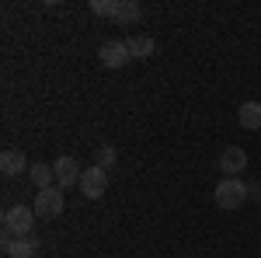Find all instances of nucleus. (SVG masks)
I'll return each instance as SVG.
<instances>
[{
	"mask_svg": "<svg viewBox=\"0 0 261 258\" xmlns=\"http://www.w3.org/2000/svg\"><path fill=\"white\" fill-rule=\"evenodd\" d=\"M28 175H32V181H35V189H53V185H56V171H53V164H32V171H28Z\"/></svg>",
	"mask_w": 261,
	"mask_h": 258,
	"instance_id": "obj_13",
	"label": "nucleus"
},
{
	"mask_svg": "<svg viewBox=\"0 0 261 258\" xmlns=\"http://www.w3.org/2000/svg\"><path fill=\"white\" fill-rule=\"evenodd\" d=\"M42 248L39 234H32V238H11V234H4V251L7 258H35Z\"/></svg>",
	"mask_w": 261,
	"mask_h": 258,
	"instance_id": "obj_7",
	"label": "nucleus"
},
{
	"mask_svg": "<svg viewBox=\"0 0 261 258\" xmlns=\"http://www.w3.org/2000/svg\"><path fill=\"white\" fill-rule=\"evenodd\" d=\"M237 122L244 129H261V101H244L237 108Z\"/></svg>",
	"mask_w": 261,
	"mask_h": 258,
	"instance_id": "obj_12",
	"label": "nucleus"
},
{
	"mask_svg": "<svg viewBox=\"0 0 261 258\" xmlns=\"http://www.w3.org/2000/svg\"><path fill=\"white\" fill-rule=\"evenodd\" d=\"M4 234H11V238H32L35 234V209L32 206H7L4 209Z\"/></svg>",
	"mask_w": 261,
	"mask_h": 258,
	"instance_id": "obj_1",
	"label": "nucleus"
},
{
	"mask_svg": "<svg viewBox=\"0 0 261 258\" xmlns=\"http://www.w3.org/2000/svg\"><path fill=\"white\" fill-rule=\"evenodd\" d=\"M98 60H101V66H108V70H122L133 56H129V45H125V42L112 39V42H105V45L98 49Z\"/></svg>",
	"mask_w": 261,
	"mask_h": 258,
	"instance_id": "obj_6",
	"label": "nucleus"
},
{
	"mask_svg": "<svg viewBox=\"0 0 261 258\" xmlns=\"http://www.w3.org/2000/svg\"><path fill=\"white\" fill-rule=\"evenodd\" d=\"M77 189H81L84 199H101L105 192H108V171L98 168V164H94V168H84L81 185H77Z\"/></svg>",
	"mask_w": 261,
	"mask_h": 258,
	"instance_id": "obj_4",
	"label": "nucleus"
},
{
	"mask_svg": "<svg viewBox=\"0 0 261 258\" xmlns=\"http://www.w3.org/2000/svg\"><path fill=\"white\" fill-rule=\"evenodd\" d=\"M244 199H251V189L244 185V178H223L213 192L216 209H237V206H244Z\"/></svg>",
	"mask_w": 261,
	"mask_h": 258,
	"instance_id": "obj_2",
	"label": "nucleus"
},
{
	"mask_svg": "<svg viewBox=\"0 0 261 258\" xmlns=\"http://www.w3.org/2000/svg\"><path fill=\"white\" fill-rule=\"evenodd\" d=\"M143 18V7L136 4V0H119V11H115V25H122V28H129V25H136V21Z\"/></svg>",
	"mask_w": 261,
	"mask_h": 258,
	"instance_id": "obj_11",
	"label": "nucleus"
},
{
	"mask_svg": "<svg viewBox=\"0 0 261 258\" xmlns=\"http://www.w3.org/2000/svg\"><path fill=\"white\" fill-rule=\"evenodd\" d=\"M53 171H56V189H63V192L73 189V185H81V175H84V171H77V160L66 157V154L53 160Z\"/></svg>",
	"mask_w": 261,
	"mask_h": 258,
	"instance_id": "obj_8",
	"label": "nucleus"
},
{
	"mask_svg": "<svg viewBox=\"0 0 261 258\" xmlns=\"http://www.w3.org/2000/svg\"><path fill=\"white\" fill-rule=\"evenodd\" d=\"M0 171H4L7 178H14L21 171H32V164H28V157L21 154L18 147H7V150L0 154Z\"/></svg>",
	"mask_w": 261,
	"mask_h": 258,
	"instance_id": "obj_9",
	"label": "nucleus"
},
{
	"mask_svg": "<svg viewBox=\"0 0 261 258\" xmlns=\"http://www.w3.org/2000/svg\"><path fill=\"white\" fill-rule=\"evenodd\" d=\"M251 199H254V202H261V185H251Z\"/></svg>",
	"mask_w": 261,
	"mask_h": 258,
	"instance_id": "obj_16",
	"label": "nucleus"
},
{
	"mask_svg": "<svg viewBox=\"0 0 261 258\" xmlns=\"http://www.w3.org/2000/svg\"><path fill=\"white\" fill-rule=\"evenodd\" d=\"M94 157H98V168H105V171H108V168H115L119 150H115L112 143H105V147H98V154H94Z\"/></svg>",
	"mask_w": 261,
	"mask_h": 258,
	"instance_id": "obj_14",
	"label": "nucleus"
},
{
	"mask_svg": "<svg viewBox=\"0 0 261 258\" xmlns=\"http://www.w3.org/2000/svg\"><path fill=\"white\" fill-rule=\"evenodd\" d=\"M216 168L223 171V178H241L244 168H247V150L244 147H223Z\"/></svg>",
	"mask_w": 261,
	"mask_h": 258,
	"instance_id": "obj_5",
	"label": "nucleus"
},
{
	"mask_svg": "<svg viewBox=\"0 0 261 258\" xmlns=\"http://www.w3.org/2000/svg\"><path fill=\"white\" fill-rule=\"evenodd\" d=\"M91 11L98 14V18H115V11H119V0H91Z\"/></svg>",
	"mask_w": 261,
	"mask_h": 258,
	"instance_id": "obj_15",
	"label": "nucleus"
},
{
	"mask_svg": "<svg viewBox=\"0 0 261 258\" xmlns=\"http://www.w3.org/2000/svg\"><path fill=\"white\" fill-rule=\"evenodd\" d=\"M63 189H42V192H35V202H32V209H35V217H42V220H56L63 213Z\"/></svg>",
	"mask_w": 261,
	"mask_h": 258,
	"instance_id": "obj_3",
	"label": "nucleus"
},
{
	"mask_svg": "<svg viewBox=\"0 0 261 258\" xmlns=\"http://www.w3.org/2000/svg\"><path fill=\"white\" fill-rule=\"evenodd\" d=\"M125 45H129V56L133 60H150L153 49H157L153 35H133V39H125Z\"/></svg>",
	"mask_w": 261,
	"mask_h": 258,
	"instance_id": "obj_10",
	"label": "nucleus"
}]
</instances>
